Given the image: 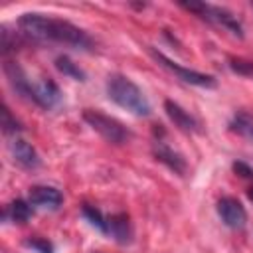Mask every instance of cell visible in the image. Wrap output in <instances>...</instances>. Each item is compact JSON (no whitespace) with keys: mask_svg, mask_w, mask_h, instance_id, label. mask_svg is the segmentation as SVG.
Listing matches in <instances>:
<instances>
[{"mask_svg":"<svg viewBox=\"0 0 253 253\" xmlns=\"http://www.w3.org/2000/svg\"><path fill=\"white\" fill-rule=\"evenodd\" d=\"M18 28L22 36L34 42H57L77 49H91L93 45V40L87 36V32H83L75 24L36 12L22 14L18 20Z\"/></svg>","mask_w":253,"mask_h":253,"instance_id":"6da1fadb","label":"cell"},{"mask_svg":"<svg viewBox=\"0 0 253 253\" xmlns=\"http://www.w3.org/2000/svg\"><path fill=\"white\" fill-rule=\"evenodd\" d=\"M107 95L113 103H117L119 107H123L125 111L136 115V117H146L150 115V103L146 99V95L142 93V89L130 81L125 75H109L107 79Z\"/></svg>","mask_w":253,"mask_h":253,"instance_id":"7a4b0ae2","label":"cell"},{"mask_svg":"<svg viewBox=\"0 0 253 253\" xmlns=\"http://www.w3.org/2000/svg\"><path fill=\"white\" fill-rule=\"evenodd\" d=\"M83 121L111 144H123V142H126L130 138L128 128L121 121H117L115 117H109V115H105L101 111L85 109L83 111Z\"/></svg>","mask_w":253,"mask_h":253,"instance_id":"3957f363","label":"cell"},{"mask_svg":"<svg viewBox=\"0 0 253 253\" xmlns=\"http://www.w3.org/2000/svg\"><path fill=\"white\" fill-rule=\"evenodd\" d=\"M180 6L186 8V10H190V12H196L200 18H204V20H208L211 24H217V26L229 30L231 34L243 38V26H241V22L227 8L206 4V2H180Z\"/></svg>","mask_w":253,"mask_h":253,"instance_id":"277c9868","label":"cell"},{"mask_svg":"<svg viewBox=\"0 0 253 253\" xmlns=\"http://www.w3.org/2000/svg\"><path fill=\"white\" fill-rule=\"evenodd\" d=\"M148 53L164 67L168 69L170 73H174L178 79H182L184 83H190V85H196V87H215V77L213 75H208V73H202V71H196V69H188L176 61H172L170 57H166L162 51H156L154 47H148Z\"/></svg>","mask_w":253,"mask_h":253,"instance_id":"5b68a950","label":"cell"},{"mask_svg":"<svg viewBox=\"0 0 253 253\" xmlns=\"http://www.w3.org/2000/svg\"><path fill=\"white\" fill-rule=\"evenodd\" d=\"M217 213L221 221L231 229H243L247 223V211L237 198L225 196L217 202Z\"/></svg>","mask_w":253,"mask_h":253,"instance_id":"8992f818","label":"cell"},{"mask_svg":"<svg viewBox=\"0 0 253 253\" xmlns=\"http://www.w3.org/2000/svg\"><path fill=\"white\" fill-rule=\"evenodd\" d=\"M4 73H6V77H8L10 87L16 91V95H20L22 99L34 101V97H36L34 85L30 83L28 75L24 73V69H22L16 61H4Z\"/></svg>","mask_w":253,"mask_h":253,"instance_id":"52a82bcc","label":"cell"},{"mask_svg":"<svg viewBox=\"0 0 253 253\" xmlns=\"http://www.w3.org/2000/svg\"><path fill=\"white\" fill-rule=\"evenodd\" d=\"M28 198H30L32 206L45 208V210H57L63 202L61 192L53 186H32Z\"/></svg>","mask_w":253,"mask_h":253,"instance_id":"ba28073f","label":"cell"},{"mask_svg":"<svg viewBox=\"0 0 253 253\" xmlns=\"http://www.w3.org/2000/svg\"><path fill=\"white\" fill-rule=\"evenodd\" d=\"M10 152H12L14 160L26 170H34L40 166V156H38L36 148L30 142H26L24 138H14L10 142Z\"/></svg>","mask_w":253,"mask_h":253,"instance_id":"9c48e42d","label":"cell"},{"mask_svg":"<svg viewBox=\"0 0 253 253\" xmlns=\"http://www.w3.org/2000/svg\"><path fill=\"white\" fill-rule=\"evenodd\" d=\"M152 152H154V156H156V160L158 162H162V164H166L170 170H174L176 174H186V160H184V156L180 154V152H176L174 148H170L168 144H164V142H156L154 146H152Z\"/></svg>","mask_w":253,"mask_h":253,"instance_id":"30bf717a","label":"cell"},{"mask_svg":"<svg viewBox=\"0 0 253 253\" xmlns=\"http://www.w3.org/2000/svg\"><path fill=\"white\" fill-rule=\"evenodd\" d=\"M34 91H36L34 103L43 107V109H51V107H55L61 101V91H59V87L51 79L40 81L38 85H34Z\"/></svg>","mask_w":253,"mask_h":253,"instance_id":"8fae6325","label":"cell"},{"mask_svg":"<svg viewBox=\"0 0 253 253\" xmlns=\"http://www.w3.org/2000/svg\"><path fill=\"white\" fill-rule=\"evenodd\" d=\"M164 111H166V115L170 117V121L180 128V130H186V132H194V130H198V121L188 113V111H184L178 103H174V101H164Z\"/></svg>","mask_w":253,"mask_h":253,"instance_id":"7c38bea8","label":"cell"},{"mask_svg":"<svg viewBox=\"0 0 253 253\" xmlns=\"http://www.w3.org/2000/svg\"><path fill=\"white\" fill-rule=\"evenodd\" d=\"M107 233H111L115 237V241L121 243V245L128 243L130 237H132L128 215L126 213H115V215L107 217Z\"/></svg>","mask_w":253,"mask_h":253,"instance_id":"4fadbf2b","label":"cell"},{"mask_svg":"<svg viewBox=\"0 0 253 253\" xmlns=\"http://www.w3.org/2000/svg\"><path fill=\"white\" fill-rule=\"evenodd\" d=\"M229 126H231L233 132H237L239 136H243L249 142H253V115L251 113H245V111L235 113L231 123H229Z\"/></svg>","mask_w":253,"mask_h":253,"instance_id":"5bb4252c","label":"cell"},{"mask_svg":"<svg viewBox=\"0 0 253 253\" xmlns=\"http://www.w3.org/2000/svg\"><path fill=\"white\" fill-rule=\"evenodd\" d=\"M55 67H57L59 73H63V75H67L75 81H85V71L73 59H69L67 55H57L55 57Z\"/></svg>","mask_w":253,"mask_h":253,"instance_id":"9a60e30c","label":"cell"},{"mask_svg":"<svg viewBox=\"0 0 253 253\" xmlns=\"http://www.w3.org/2000/svg\"><path fill=\"white\" fill-rule=\"evenodd\" d=\"M4 215H10L12 221H16V223H26L32 217V204H28L24 200H14L8 206V210L4 211Z\"/></svg>","mask_w":253,"mask_h":253,"instance_id":"2e32d148","label":"cell"},{"mask_svg":"<svg viewBox=\"0 0 253 253\" xmlns=\"http://www.w3.org/2000/svg\"><path fill=\"white\" fill-rule=\"evenodd\" d=\"M83 215L87 217V221L91 223V225H95L99 231H103V233H107V217L97 210V208H93V206H83Z\"/></svg>","mask_w":253,"mask_h":253,"instance_id":"e0dca14e","label":"cell"},{"mask_svg":"<svg viewBox=\"0 0 253 253\" xmlns=\"http://www.w3.org/2000/svg\"><path fill=\"white\" fill-rule=\"evenodd\" d=\"M2 128H4V132L6 134H16L22 126H20V123L12 117V113H10V109L4 105L2 107Z\"/></svg>","mask_w":253,"mask_h":253,"instance_id":"ac0fdd59","label":"cell"},{"mask_svg":"<svg viewBox=\"0 0 253 253\" xmlns=\"http://www.w3.org/2000/svg\"><path fill=\"white\" fill-rule=\"evenodd\" d=\"M26 245L36 249L38 253H53V245L47 239H42V237H32V239L26 241Z\"/></svg>","mask_w":253,"mask_h":253,"instance_id":"d6986e66","label":"cell"},{"mask_svg":"<svg viewBox=\"0 0 253 253\" xmlns=\"http://www.w3.org/2000/svg\"><path fill=\"white\" fill-rule=\"evenodd\" d=\"M229 67L241 75H253V61H247V59H229Z\"/></svg>","mask_w":253,"mask_h":253,"instance_id":"ffe728a7","label":"cell"},{"mask_svg":"<svg viewBox=\"0 0 253 253\" xmlns=\"http://www.w3.org/2000/svg\"><path fill=\"white\" fill-rule=\"evenodd\" d=\"M0 36H2V53H4V55H8L10 51H14V49H16V34L12 36V34H10V30L2 28Z\"/></svg>","mask_w":253,"mask_h":253,"instance_id":"44dd1931","label":"cell"},{"mask_svg":"<svg viewBox=\"0 0 253 253\" xmlns=\"http://www.w3.org/2000/svg\"><path fill=\"white\" fill-rule=\"evenodd\" d=\"M233 172H235V174H239L241 178L253 180V168H249L245 162H233Z\"/></svg>","mask_w":253,"mask_h":253,"instance_id":"7402d4cb","label":"cell"},{"mask_svg":"<svg viewBox=\"0 0 253 253\" xmlns=\"http://www.w3.org/2000/svg\"><path fill=\"white\" fill-rule=\"evenodd\" d=\"M247 198H249V200H251V202H253V186H251V188H249V190H247Z\"/></svg>","mask_w":253,"mask_h":253,"instance_id":"603a6c76","label":"cell"}]
</instances>
